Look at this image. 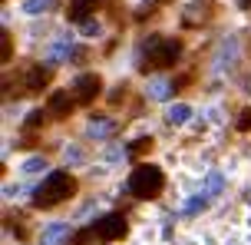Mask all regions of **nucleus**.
Here are the masks:
<instances>
[{
    "instance_id": "24",
    "label": "nucleus",
    "mask_w": 251,
    "mask_h": 245,
    "mask_svg": "<svg viewBox=\"0 0 251 245\" xmlns=\"http://www.w3.org/2000/svg\"><path fill=\"white\" fill-rule=\"evenodd\" d=\"M83 33H86V37H96V33H100V24H96V20H86V24H83Z\"/></svg>"
},
{
    "instance_id": "22",
    "label": "nucleus",
    "mask_w": 251,
    "mask_h": 245,
    "mask_svg": "<svg viewBox=\"0 0 251 245\" xmlns=\"http://www.w3.org/2000/svg\"><path fill=\"white\" fill-rule=\"evenodd\" d=\"M172 90H176V86H169V83H152V96H155V100H165Z\"/></svg>"
},
{
    "instance_id": "19",
    "label": "nucleus",
    "mask_w": 251,
    "mask_h": 245,
    "mask_svg": "<svg viewBox=\"0 0 251 245\" xmlns=\"http://www.w3.org/2000/svg\"><path fill=\"white\" fill-rule=\"evenodd\" d=\"M10 56H13V43H10V33L3 30V37H0V60L10 63Z\"/></svg>"
},
{
    "instance_id": "17",
    "label": "nucleus",
    "mask_w": 251,
    "mask_h": 245,
    "mask_svg": "<svg viewBox=\"0 0 251 245\" xmlns=\"http://www.w3.org/2000/svg\"><path fill=\"white\" fill-rule=\"evenodd\" d=\"M205 206H208V195H195V199L185 202V216H195V212H201Z\"/></svg>"
},
{
    "instance_id": "2",
    "label": "nucleus",
    "mask_w": 251,
    "mask_h": 245,
    "mask_svg": "<svg viewBox=\"0 0 251 245\" xmlns=\"http://www.w3.org/2000/svg\"><path fill=\"white\" fill-rule=\"evenodd\" d=\"M178 56H182V43L176 37H152L146 43L142 70H169V66L178 63Z\"/></svg>"
},
{
    "instance_id": "26",
    "label": "nucleus",
    "mask_w": 251,
    "mask_h": 245,
    "mask_svg": "<svg viewBox=\"0 0 251 245\" xmlns=\"http://www.w3.org/2000/svg\"><path fill=\"white\" fill-rule=\"evenodd\" d=\"M159 3H165V0H159Z\"/></svg>"
},
{
    "instance_id": "20",
    "label": "nucleus",
    "mask_w": 251,
    "mask_h": 245,
    "mask_svg": "<svg viewBox=\"0 0 251 245\" xmlns=\"http://www.w3.org/2000/svg\"><path fill=\"white\" fill-rule=\"evenodd\" d=\"M93 239H96V229H83V232L73 235V242H70V245H89Z\"/></svg>"
},
{
    "instance_id": "1",
    "label": "nucleus",
    "mask_w": 251,
    "mask_h": 245,
    "mask_svg": "<svg viewBox=\"0 0 251 245\" xmlns=\"http://www.w3.org/2000/svg\"><path fill=\"white\" fill-rule=\"evenodd\" d=\"M73 192H76V179L70 172H60V169H56V172H50V176L37 186L33 206L37 209H53V206H60V202H66Z\"/></svg>"
},
{
    "instance_id": "12",
    "label": "nucleus",
    "mask_w": 251,
    "mask_h": 245,
    "mask_svg": "<svg viewBox=\"0 0 251 245\" xmlns=\"http://www.w3.org/2000/svg\"><path fill=\"white\" fill-rule=\"evenodd\" d=\"M222 182H225V179H222V172H208V179H205V192H201V195H208V199L218 195V192H222Z\"/></svg>"
},
{
    "instance_id": "18",
    "label": "nucleus",
    "mask_w": 251,
    "mask_h": 245,
    "mask_svg": "<svg viewBox=\"0 0 251 245\" xmlns=\"http://www.w3.org/2000/svg\"><path fill=\"white\" fill-rule=\"evenodd\" d=\"M66 232H70L66 225H50V229L43 232V242H47V245H53V242H60V235H66Z\"/></svg>"
},
{
    "instance_id": "25",
    "label": "nucleus",
    "mask_w": 251,
    "mask_h": 245,
    "mask_svg": "<svg viewBox=\"0 0 251 245\" xmlns=\"http://www.w3.org/2000/svg\"><path fill=\"white\" fill-rule=\"evenodd\" d=\"M241 10H251V0H241Z\"/></svg>"
},
{
    "instance_id": "4",
    "label": "nucleus",
    "mask_w": 251,
    "mask_h": 245,
    "mask_svg": "<svg viewBox=\"0 0 251 245\" xmlns=\"http://www.w3.org/2000/svg\"><path fill=\"white\" fill-rule=\"evenodd\" d=\"M93 229H96V239H100V242H119V239H126V232H129V222H126L123 212H109V216H102Z\"/></svg>"
},
{
    "instance_id": "10",
    "label": "nucleus",
    "mask_w": 251,
    "mask_h": 245,
    "mask_svg": "<svg viewBox=\"0 0 251 245\" xmlns=\"http://www.w3.org/2000/svg\"><path fill=\"white\" fill-rule=\"evenodd\" d=\"M116 133V123L113 119H93V123H89V136H96V139H106V136H113Z\"/></svg>"
},
{
    "instance_id": "16",
    "label": "nucleus",
    "mask_w": 251,
    "mask_h": 245,
    "mask_svg": "<svg viewBox=\"0 0 251 245\" xmlns=\"http://www.w3.org/2000/svg\"><path fill=\"white\" fill-rule=\"evenodd\" d=\"M50 7H53V0H26V3H24L26 13H47Z\"/></svg>"
},
{
    "instance_id": "9",
    "label": "nucleus",
    "mask_w": 251,
    "mask_h": 245,
    "mask_svg": "<svg viewBox=\"0 0 251 245\" xmlns=\"http://www.w3.org/2000/svg\"><path fill=\"white\" fill-rule=\"evenodd\" d=\"M93 10H96V0H73L70 10H66V17H70L73 24H86Z\"/></svg>"
},
{
    "instance_id": "3",
    "label": "nucleus",
    "mask_w": 251,
    "mask_h": 245,
    "mask_svg": "<svg viewBox=\"0 0 251 245\" xmlns=\"http://www.w3.org/2000/svg\"><path fill=\"white\" fill-rule=\"evenodd\" d=\"M165 189V176L159 166H149V163H142V166L132 169V176H129V192L136 195V199H159Z\"/></svg>"
},
{
    "instance_id": "5",
    "label": "nucleus",
    "mask_w": 251,
    "mask_h": 245,
    "mask_svg": "<svg viewBox=\"0 0 251 245\" xmlns=\"http://www.w3.org/2000/svg\"><path fill=\"white\" fill-rule=\"evenodd\" d=\"M100 93H102V77H100V73H83V77H76L73 96H76V103H79V106H89Z\"/></svg>"
},
{
    "instance_id": "11",
    "label": "nucleus",
    "mask_w": 251,
    "mask_h": 245,
    "mask_svg": "<svg viewBox=\"0 0 251 245\" xmlns=\"http://www.w3.org/2000/svg\"><path fill=\"white\" fill-rule=\"evenodd\" d=\"M188 116H192V109H188L185 103H176V106H169V113H165V119H169L172 126H182V123H188Z\"/></svg>"
},
{
    "instance_id": "21",
    "label": "nucleus",
    "mask_w": 251,
    "mask_h": 245,
    "mask_svg": "<svg viewBox=\"0 0 251 245\" xmlns=\"http://www.w3.org/2000/svg\"><path fill=\"white\" fill-rule=\"evenodd\" d=\"M40 169H47V159H40V156H33V159L24 163V172H40Z\"/></svg>"
},
{
    "instance_id": "14",
    "label": "nucleus",
    "mask_w": 251,
    "mask_h": 245,
    "mask_svg": "<svg viewBox=\"0 0 251 245\" xmlns=\"http://www.w3.org/2000/svg\"><path fill=\"white\" fill-rule=\"evenodd\" d=\"M43 119H47V113H43V109H33V113H30V116L24 119L26 133H33V129H40V126H43Z\"/></svg>"
},
{
    "instance_id": "23",
    "label": "nucleus",
    "mask_w": 251,
    "mask_h": 245,
    "mask_svg": "<svg viewBox=\"0 0 251 245\" xmlns=\"http://www.w3.org/2000/svg\"><path fill=\"white\" fill-rule=\"evenodd\" d=\"M238 129H241V133H248V129H251V106H248V109H241V116H238Z\"/></svg>"
},
{
    "instance_id": "6",
    "label": "nucleus",
    "mask_w": 251,
    "mask_h": 245,
    "mask_svg": "<svg viewBox=\"0 0 251 245\" xmlns=\"http://www.w3.org/2000/svg\"><path fill=\"white\" fill-rule=\"evenodd\" d=\"M50 116L53 119H66L70 113H73V106H76V96L70 90H56V93H50Z\"/></svg>"
},
{
    "instance_id": "7",
    "label": "nucleus",
    "mask_w": 251,
    "mask_h": 245,
    "mask_svg": "<svg viewBox=\"0 0 251 245\" xmlns=\"http://www.w3.org/2000/svg\"><path fill=\"white\" fill-rule=\"evenodd\" d=\"M47 83H50V66L33 63L30 70H26V77H24V90L26 93H40Z\"/></svg>"
},
{
    "instance_id": "13",
    "label": "nucleus",
    "mask_w": 251,
    "mask_h": 245,
    "mask_svg": "<svg viewBox=\"0 0 251 245\" xmlns=\"http://www.w3.org/2000/svg\"><path fill=\"white\" fill-rule=\"evenodd\" d=\"M70 53H73L70 40H60V43H56V47L50 50V63H60V60H66V56H70Z\"/></svg>"
},
{
    "instance_id": "15",
    "label": "nucleus",
    "mask_w": 251,
    "mask_h": 245,
    "mask_svg": "<svg viewBox=\"0 0 251 245\" xmlns=\"http://www.w3.org/2000/svg\"><path fill=\"white\" fill-rule=\"evenodd\" d=\"M149 149H152V136H142V139H136L129 146V156H146Z\"/></svg>"
},
{
    "instance_id": "8",
    "label": "nucleus",
    "mask_w": 251,
    "mask_h": 245,
    "mask_svg": "<svg viewBox=\"0 0 251 245\" xmlns=\"http://www.w3.org/2000/svg\"><path fill=\"white\" fill-rule=\"evenodd\" d=\"M208 17H212V3H208V0H195V3L188 7V13L182 17V24L199 27V20H208Z\"/></svg>"
}]
</instances>
